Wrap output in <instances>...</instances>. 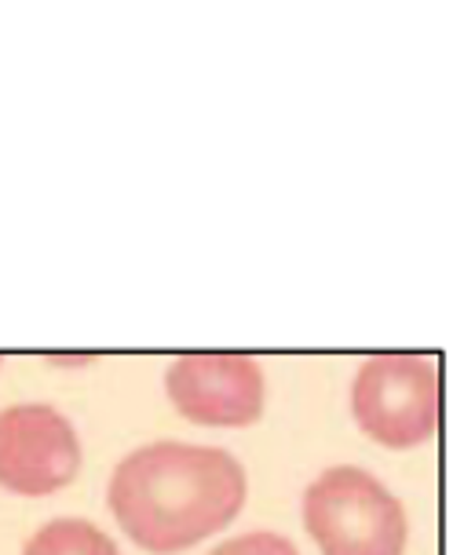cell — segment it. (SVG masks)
<instances>
[{
	"mask_svg": "<svg viewBox=\"0 0 475 555\" xmlns=\"http://www.w3.org/2000/svg\"><path fill=\"white\" fill-rule=\"evenodd\" d=\"M81 472V439L63 413L44 402L0 413V486L18 498H48Z\"/></svg>",
	"mask_w": 475,
	"mask_h": 555,
	"instance_id": "obj_4",
	"label": "cell"
},
{
	"mask_svg": "<svg viewBox=\"0 0 475 555\" xmlns=\"http://www.w3.org/2000/svg\"><path fill=\"white\" fill-rule=\"evenodd\" d=\"M168 399L205 428H249L264 410L260 365L242 354H187L165 376Z\"/></svg>",
	"mask_w": 475,
	"mask_h": 555,
	"instance_id": "obj_5",
	"label": "cell"
},
{
	"mask_svg": "<svg viewBox=\"0 0 475 555\" xmlns=\"http://www.w3.org/2000/svg\"><path fill=\"white\" fill-rule=\"evenodd\" d=\"M304 527L322 555H406L410 522L395 493L362 468H325L304 493Z\"/></svg>",
	"mask_w": 475,
	"mask_h": 555,
	"instance_id": "obj_2",
	"label": "cell"
},
{
	"mask_svg": "<svg viewBox=\"0 0 475 555\" xmlns=\"http://www.w3.org/2000/svg\"><path fill=\"white\" fill-rule=\"evenodd\" d=\"M209 555H300L296 544L282 533L271 530H256V533H242V538L223 541L220 548H213Z\"/></svg>",
	"mask_w": 475,
	"mask_h": 555,
	"instance_id": "obj_7",
	"label": "cell"
},
{
	"mask_svg": "<svg viewBox=\"0 0 475 555\" xmlns=\"http://www.w3.org/2000/svg\"><path fill=\"white\" fill-rule=\"evenodd\" d=\"M351 410L359 428L388 450H413L439 428V373L410 354H381L355 376Z\"/></svg>",
	"mask_w": 475,
	"mask_h": 555,
	"instance_id": "obj_3",
	"label": "cell"
},
{
	"mask_svg": "<svg viewBox=\"0 0 475 555\" xmlns=\"http://www.w3.org/2000/svg\"><path fill=\"white\" fill-rule=\"evenodd\" d=\"M23 555H121L117 544L88 519H52L29 538Z\"/></svg>",
	"mask_w": 475,
	"mask_h": 555,
	"instance_id": "obj_6",
	"label": "cell"
},
{
	"mask_svg": "<svg viewBox=\"0 0 475 555\" xmlns=\"http://www.w3.org/2000/svg\"><path fill=\"white\" fill-rule=\"evenodd\" d=\"M249 479L227 450L151 442L111 475V512L143 552L176 555L220 533L242 512Z\"/></svg>",
	"mask_w": 475,
	"mask_h": 555,
	"instance_id": "obj_1",
	"label": "cell"
}]
</instances>
